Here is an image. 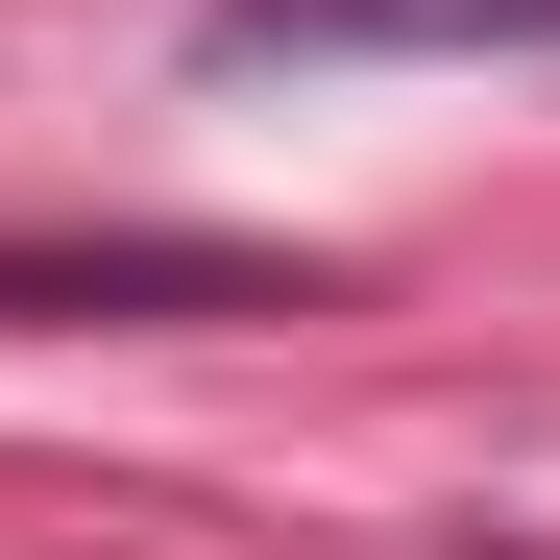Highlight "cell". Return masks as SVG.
Instances as JSON below:
<instances>
[{"instance_id":"cell-1","label":"cell","mask_w":560,"mask_h":560,"mask_svg":"<svg viewBox=\"0 0 560 560\" xmlns=\"http://www.w3.org/2000/svg\"><path fill=\"white\" fill-rule=\"evenodd\" d=\"M365 49H560V0H196V73H365Z\"/></svg>"},{"instance_id":"cell-2","label":"cell","mask_w":560,"mask_h":560,"mask_svg":"<svg viewBox=\"0 0 560 560\" xmlns=\"http://www.w3.org/2000/svg\"><path fill=\"white\" fill-rule=\"evenodd\" d=\"M0 317H293L268 244H0Z\"/></svg>"}]
</instances>
